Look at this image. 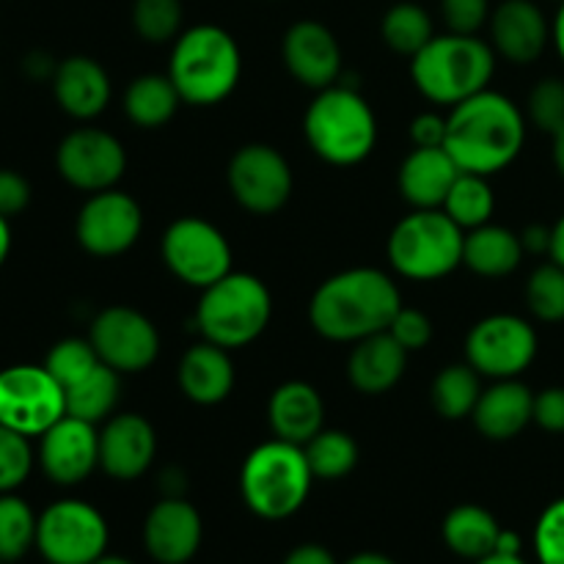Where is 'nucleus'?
Here are the masks:
<instances>
[{"label": "nucleus", "instance_id": "c9c22d12", "mask_svg": "<svg viewBox=\"0 0 564 564\" xmlns=\"http://www.w3.org/2000/svg\"><path fill=\"white\" fill-rule=\"evenodd\" d=\"M306 460L312 466L314 479H345L358 466V444L345 430H319L306 446Z\"/></svg>", "mask_w": 564, "mask_h": 564}, {"label": "nucleus", "instance_id": "f704fd0d", "mask_svg": "<svg viewBox=\"0 0 564 564\" xmlns=\"http://www.w3.org/2000/svg\"><path fill=\"white\" fill-rule=\"evenodd\" d=\"M39 516L22 496L0 494V562L17 564L36 549Z\"/></svg>", "mask_w": 564, "mask_h": 564}, {"label": "nucleus", "instance_id": "37998d69", "mask_svg": "<svg viewBox=\"0 0 564 564\" xmlns=\"http://www.w3.org/2000/svg\"><path fill=\"white\" fill-rule=\"evenodd\" d=\"M490 0H441L446 31L477 36L490 22Z\"/></svg>", "mask_w": 564, "mask_h": 564}, {"label": "nucleus", "instance_id": "9d476101", "mask_svg": "<svg viewBox=\"0 0 564 564\" xmlns=\"http://www.w3.org/2000/svg\"><path fill=\"white\" fill-rule=\"evenodd\" d=\"M66 416V391L47 367L39 364H14L0 369V424L39 438Z\"/></svg>", "mask_w": 564, "mask_h": 564}, {"label": "nucleus", "instance_id": "f257e3e1", "mask_svg": "<svg viewBox=\"0 0 564 564\" xmlns=\"http://www.w3.org/2000/svg\"><path fill=\"white\" fill-rule=\"evenodd\" d=\"M527 141V116L499 91L474 94L446 116L444 149L457 169L490 176L505 171L521 154Z\"/></svg>", "mask_w": 564, "mask_h": 564}, {"label": "nucleus", "instance_id": "a211bd4d", "mask_svg": "<svg viewBox=\"0 0 564 564\" xmlns=\"http://www.w3.org/2000/svg\"><path fill=\"white\" fill-rule=\"evenodd\" d=\"M204 523L185 496H163L143 521V549L158 564H187L198 554Z\"/></svg>", "mask_w": 564, "mask_h": 564}, {"label": "nucleus", "instance_id": "72a5a7b5", "mask_svg": "<svg viewBox=\"0 0 564 564\" xmlns=\"http://www.w3.org/2000/svg\"><path fill=\"white\" fill-rule=\"evenodd\" d=\"M441 209H444L463 231H471L477 229V226L490 224L496 209V198L494 187L488 185V176L460 171V176L455 180V185H452L449 196H446L444 207Z\"/></svg>", "mask_w": 564, "mask_h": 564}, {"label": "nucleus", "instance_id": "bf43d9fd", "mask_svg": "<svg viewBox=\"0 0 564 564\" xmlns=\"http://www.w3.org/2000/svg\"><path fill=\"white\" fill-rule=\"evenodd\" d=\"M474 564H527L521 554H501V551H494V554L482 556V560H477Z\"/></svg>", "mask_w": 564, "mask_h": 564}, {"label": "nucleus", "instance_id": "b1692460", "mask_svg": "<svg viewBox=\"0 0 564 564\" xmlns=\"http://www.w3.org/2000/svg\"><path fill=\"white\" fill-rule=\"evenodd\" d=\"M408 356L411 352L389 330H380V334H372L352 345L350 358H347V378H350L352 389L361 391V394H386L405 375Z\"/></svg>", "mask_w": 564, "mask_h": 564}, {"label": "nucleus", "instance_id": "603ef678", "mask_svg": "<svg viewBox=\"0 0 564 564\" xmlns=\"http://www.w3.org/2000/svg\"><path fill=\"white\" fill-rule=\"evenodd\" d=\"M551 262H556L560 268H564V215L551 226V251H549Z\"/></svg>", "mask_w": 564, "mask_h": 564}, {"label": "nucleus", "instance_id": "4c0bfd02", "mask_svg": "<svg viewBox=\"0 0 564 564\" xmlns=\"http://www.w3.org/2000/svg\"><path fill=\"white\" fill-rule=\"evenodd\" d=\"M102 364V358L97 356L94 345L88 339H77V336H69V339H61L50 347L47 358H44V367L47 372L64 386V391L69 386L80 383L88 372Z\"/></svg>", "mask_w": 564, "mask_h": 564}, {"label": "nucleus", "instance_id": "4be33fe9", "mask_svg": "<svg viewBox=\"0 0 564 564\" xmlns=\"http://www.w3.org/2000/svg\"><path fill=\"white\" fill-rule=\"evenodd\" d=\"M50 83L58 108L77 121L97 119L110 102V75L88 55H69L58 61Z\"/></svg>", "mask_w": 564, "mask_h": 564}, {"label": "nucleus", "instance_id": "e2e57ef3", "mask_svg": "<svg viewBox=\"0 0 564 564\" xmlns=\"http://www.w3.org/2000/svg\"><path fill=\"white\" fill-rule=\"evenodd\" d=\"M560 3H564V0H560Z\"/></svg>", "mask_w": 564, "mask_h": 564}, {"label": "nucleus", "instance_id": "4468645a", "mask_svg": "<svg viewBox=\"0 0 564 564\" xmlns=\"http://www.w3.org/2000/svg\"><path fill=\"white\" fill-rule=\"evenodd\" d=\"M55 169L61 180L83 193H102L116 187L127 171L121 141L97 127H77L55 149Z\"/></svg>", "mask_w": 564, "mask_h": 564}, {"label": "nucleus", "instance_id": "052dcab7", "mask_svg": "<svg viewBox=\"0 0 564 564\" xmlns=\"http://www.w3.org/2000/svg\"><path fill=\"white\" fill-rule=\"evenodd\" d=\"M554 165L560 171V176L564 180V130H560L554 135Z\"/></svg>", "mask_w": 564, "mask_h": 564}, {"label": "nucleus", "instance_id": "de8ad7c7", "mask_svg": "<svg viewBox=\"0 0 564 564\" xmlns=\"http://www.w3.org/2000/svg\"><path fill=\"white\" fill-rule=\"evenodd\" d=\"M411 141L416 149L444 147L446 141V116L438 113H419L411 121Z\"/></svg>", "mask_w": 564, "mask_h": 564}, {"label": "nucleus", "instance_id": "39448f33", "mask_svg": "<svg viewBox=\"0 0 564 564\" xmlns=\"http://www.w3.org/2000/svg\"><path fill=\"white\" fill-rule=\"evenodd\" d=\"M303 132L319 160L330 165H358L378 143V119L356 88L328 86L308 105Z\"/></svg>", "mask_w": 564, "mask_h": 564}, {"label": "nucleus", "instance_id": "864d4df0", "mask_svg": "<svg viewBox=\"0 0 564 564\" xmlns=\"http://www.w3.org/2000/svg\"><path fill=\"white\" fill-rule=\"evenodd\" d=\"M163 494L165 496H185V488H187V482H185V474L180 471V468H169V471L163 474Z\"/></svg>", "mask_w": 564, "mask_h": 564}, {"label": "nucleus", "instance_id": "ea45409f", "mask_svg": "<svg viewBox=\"0 0 564 564\" xmlns=\"http://www.w3.org/2000/svg\"><path fill=\"white\" fill-rule=\"evenodd\" d=\"M36 463L31 438L0 424V494H14L28 482Z\"/></svg>", "mask_w": 564, "mask_h": 564}, {"label": "nucleus", "instance_id": "473e14b6", "mask_svg": "<svg viewBox=\"0 0 564 564\" xmlns=\"http://www.w3.org/2000/svg\"><path fill=\"white\" fill-rule=\"evenodd\" d=\"M380 36H383L386 47L413 58L419 50H424L433 42L435 22L424 6L413 3V0H402V3H394L383 14Z\"/></svg>", "mask_w": 564, "mask_h": 564}, {"label": "nucleus", "instance_id": "bb28decb", "mask_svg": "<svg viewBox=\"0 0 564 564\" xmlns=\"http://www.w3.org/2000/svg\"><path fill=\"white\" fill-rule=\"evenodd\" d=\"M176 380H180L182 394L191 402L218 405L235 389V364H231L229 350L213 341H202L182 356Z\"/></svg>", "mask_w": 564, "mask_h": 564}, {"label": "nucleus", "instance_id": "423d86ee", "mask_svg": "<svg viewBox=\"0 0 564 564\" xmlns=\"http://www.w3.org/2000/svg\"><path fill=\"white\" fill-rule=\"evenodd\" d=\"M314 474L303 446L273 438L257 446L240 468V494L262 521L292 518L312 494Z\"/></svg>", "mask_w": 564, "mask_h": 564}, {"label": "nucleus", "instance_id": "f3484780", "mask_svg": "<svg viewBox=\"0 0 564 564\" xmlns=\"http://www.w3.org/2000/svg\"><path fill=\"white\" fill-rule=\"evenodd\" d=\"M36 460L44 477L61 488L80 485L99 468V430L97 424L77 416H61L50 430L39 435Z\"/></svg>", "mask_w": 564, "mask_h": 564}, {"label": "nucleus", "instance_id": "c03bdc74", "mask_svg": "<svg viewBox=\"0 0 564 564\" xmlns=\"http://www.w3.org/2000/svg\"><path fill=\"white\" fill-rule=\"evenodd\" d=\"M389 334L394 336L408 352H419L433 341V323H430L427 314L419 312V308L402 306L400 312H397V317L391 319Z\"/></svg>", "mask_w": 564, "mask_h": 564}, {"label": "nucleus", "instance_id": "c85d7f7f", "mask_svg": "<svg viewBox=\"0 0 564 564\" xmlns=\"http://www.w3.org/2000/svg\"><path fill=\"white\" fill-rule=\"evenodd\" d=\"M441 534H444V543L452 554L460 556V560L477 562L482 556L494 554L501 538V527L494 512L485 510V507L460 505L444 518Z\"/></svg>", "mask_w": 564, "mask_h": 564}, {"label": "nucleus", "instance_id": "6e6552de", "mask_svg": "<svg viewBox=\"0 0 564 564\" xmlns=\"http://www.w3.org/2000/svg\"><path fill=\"white\" fill-rule=\"evenodd\" d=\"M466 231L444 209H413L391 229L389 262L402 279L438 281L463 264Z\"/></svg>", "mask_w": 564, "mask_h": 564}, {"label": "nucleus", "instance_id": "20e7f679", "mask_svg": "<svg viewBox=\"0 0 564 564\" xmlns=\"http://www.w3.org/2000/svg\"><path fill=\"white\" fill-rule=\"evenodd\" d=\"M496 50L479 36L438 33L411 58V77L419 91L435 105H460L485 91L494 80Z\"/></svg>", "mask_w": 564, "mask_h": 564}, {"label": "nucleus", "instance_id": "1a4fd4ad", "mask_svg": "<svg viewBox=\"0 0 564 564\" xmlns=\"http://www.w3.org/2000/svg\"><path fill=\"white\" fill-rule=\"evenodd\" d=\"M102 512L80 499H58L39 512L36 551L47 564H91L108 554Z\"/></svg>", "mask_w": 564, "mask_h": 564}, {"label": "nucleus", "instance_id": "13d9d810", "mask_svg": "<svg viewBox=\"0 0 564 564\" xmlns=\"http://www.w3.org/2000/svg\"><path fill=\"white\" fill-rule=\"evenodd\" d=\"M9 253H11V226H9V218L0 215V268L6 264Z\"/></svg>", "mask_w": 564, "mask_h": 564}, {"label": "nucleus", "instance_id": "6e6d98bb", "mask_svg": "<svg viewBox=\"0 0 564 564\" xmlns=\"http://www.w3.org/2000/svg\"><path fill=\"white\" fill-rule=\"evenodd\" d=\"M523 543L521 538H518V532H510V529H501V538H499V545H496V551H501V554H521Z\"/></svg>", "mask_w": 564, "mask_h": 564}, {"label": "nucleus", "instance_id": "aec40b11", "mask_svg": "<svg viewBox=\"0 0 564 564\" xmlns=\"http://www.w3.org/2000/svg\"><path fill=\"white\" fill-rule=\"evenodd\" d=\"M158 435L141 413H116L99 430V468L110 479L132 482L152 468Z\"/></svg>", "mask_w": 564, "mask_h": 564}, {"label": "nucleus", "instance_id": "6ab92c4d", "mask_svg": "<svg viewBox=\"0 0 564 564\" xmlns=\"http://www.w3.org/2000/svg\"><path fill=\"white\" fill-rule=\"evenodd\" d=\"M281 55L301 86L312 91L336 86V77L341 72V47L336 42L334 31L317 20H297L286 28Z\"/></svg>", "mask_w": 564, "mask_h": 564}, {"label": "nucleus", "instance_id": "393cba45", "mask_svg": "<svg viewBox=\"0 0 564 564\" xmlns=\"http://www.w3.org/2000/svg\"><path fill=\"white\" fill-rule=\"evenodd\" d=\"M457 176L460 169L444 147L413 149L402 160L397 185L413 209H441Z\"/></svg>", "mask_w": 564, "mask_h": 564}, {"label": "nucleus", "instance_id": "f03ea898", "mask_svg": "<svg viewBox=\"0 0 564 564\" xmlns=\"http://www.w3.org/2000/svg\"><path fill=\"white\" fill-rule=\"evenodd\" d=\"M402 308V297L391 275L375 268H352L330 275L308 303L312 328L330 341H361L389 330Z\"/></svg>", "mask_w": 564, "mask_h": 564}, {"label": "nucleus", "instance_id": "e433bc0d", "mask_svg": "<svg viewBox=\"0 0 564 564\" xmlns=\"http://www.w3.org/2000/svg\"><path fill=\"white\" fill-rule=\"evenodd\" d=\"M185 6L182 0H135L132 28L149 44H165L182 33Z\"/></svg>", "mask_w": 564, "mask_h": 564}, {"label": "nucleus", "instance_id": "5fc2aeb1", "mask_svg": "<svg viewBox=\"0 0 564 564\" xmlns=\"http://www.w3.org/2000/svg\"><path fill=\"white\" fill-rule=\"evenodd\" d=\"M551 42H554L556 53L564 61V3H560V11H556L554 22H551Z\"/></svg>", "mask_w": 564, "mask_h": 564}, {"label": "nucleus", "instance_id": "a19ab883", "mask_svg": "<svg viewBox=\"0 0 564 564\" xmlns=\"http://www.w3.org/2000/svg\"><path fill=\"white\" fill-rule=\"evenodd\" d=\"M529 121L538 127L540 132H556L564 130V80L562 77H543L538 86L529 91L527 102Z\"/></svg>", "mask_w": 564, "mask_h": 564}, {"label": "nucleus", "instance_id": "ddd939ff", "mask_svg": "<svg viewBox=\"0 0 564 564\" xmlns=\"http://www.w3.org/2000/svg\"><path fill=\"white\" fill-rule=\"evenodd\" d=\"M229 191L235 202L251 215H273L290 202L292 169L279 149L268 143H248L229 160Z\"/></svg>", "mask_w": 564, "mask_h": 564}, {"label": "nucleus", "instance_id": "2eb2a0df", "mask_svg": "<svg viewBox=\"0 0 564 564\" xmlns=\"http://www.w3.org/2000/svg\"><path fill=\"white\" fill-rule=\"evenodd\" d=\"M88 341L119 375H138L160 356V334L147 314L130 306H110L94 317Z\"/></svg>", "mask_w": 564, "mask_h": 564}, {"label": "nucleus", "instance_id": "0e129e2a", "mask_svg": "<svg viewBox=\"0 0 564 564\" xmlns=\"http://www.w3.org/2000/svg\"><path fill=\"white\" fill-rule=\"evenodd\" d=\"M0 564H3V562H0Z\"/></svg>", "mask_w": 564, "mask_h": 564}, {"label": "nucleus", "instance_id": "dca6fc26", "mask_svg": "<svg viewBox=\"0 0 564 564\" xmlns=\"http://www.w3.org/2000/svg\"><path fill=\"white\" fill-rule=\"evenodd\" d=\"M143 231V213L127 193L110 191L91 193L75 220V237L83 251L91 257H121L138 242Z\"/></svg>", "mask_w": 564, "mask_h": 564}, {"label": "nucleus", "instance_id": "cd10ccee", "mask_svg": "<svg viewBox=\"0 0 564 564\" xmlns=\"http://www.w3.org/2000/svg\"><path fill=\"white\" fill-rule=\"evenodd\" d=\"M523 253L527 251H523L521 235L494 224L466 231V242H463V264L485 279H505L516 273Z\"/></svg>", "mask_w": 564, "mask_h": 564}, {"label": "nucleus", "instance_id": "680f3d73", "mask_svg": "<svg viewBox=\"0 0 564 564\" xmlns=\"http://www.w3.org/2000/svg\"><path fill=\"white\" fill-rule=\"evenodd\" d=\"M91 564H135V562L124 560V556H119V554H102L97 562H91Z\"/></svg>", "mask_w": 564, "mask_h": 564}, {"label": "nucleus", "instance_id": "c756f323", "mask_svg": "<svg viewBox=\"0 0 564 564\" xmlns=\"http://www.w3.org/2000/svg\"><path fill=\"white\" fill-rule=\"evenodd\" d=\"M180 105L182 97L169 75H141L124 91L127 119L141 130H158L169 124Z\"/></svg>", "mask_w": 564, "mask_h": 564}, {"label": "nucleus", "instance_id": "58836bf2", "mask_svg": "<svg viewBox=\"0 0 564 564\" xmlns=\"http://www.w3.org/2000/svg\"><path fill=\"white\" fill-rule=\"evenodd\" d=\"M529 312L543 323L564 319V268L556 262L540 264L527 281Z\"/></svg>", "mask_w": 564, "mask_h": 564}, {"label": "nucleus", "instance_id": "0eeeda50", "mask_svg": "<svg viewBox=\"0 0 564 564\" xmlns=\"http://www.w3.org/2000/svg\"><path fill=\"white\" fill-rule=\"evenodd\" d=\"M270 314H273V297L264 281L231 270L229 275L202 290L196 325L204 341H213L224 350H237L264 334Z\"/></svg>", "mask_w": 564, "mask_h": 564}, {"label": "nucleus", "instance_id": "f8f14e48", "mask_svg": "<svg viewBox=\"0 0 564 564\" xmlns=\"http://www.w3.org/2000/svg\"><path fill=\"white\" fill-rule=\"evenodd\" d=\"M538 356V330L518 314H490L466 339V361L482 378L510 380L527 372Z\"/></svg>", "mask_w": 564, "mask_h": 564}, {"label": "nucleus", "instance_id": "09e8293b", "mask_svg": "<svg viewBox=\"0 0 564 564\" xmlns=\"http://www.w3.org/2000/svg\"><path fill=\"white\" fill-rule=\"evenodd\" d=\"M281 564H339V562H336V556L330 554L325 545L303 543L297 545V549H292Z\"/></svg>", "mask_w": 564, "mask_h": 564}, {"label": "nucleus", "instance_id": "7ed1b4c3", "mask_svg": "<svg viewBox=\"0 0 564 564\" xmlns=\"http://www.w3.org/2000/svg\"><path fill=\"white\" fill-rule=\"evenodd\" d=\"M242 75V53L235 36L220 25H193L176 36L169 61L182 102L209 108L220 105L237 88Z\"/></svg>", "mask_w": 564, "mask_h": 564}, {"label": "nucleus", "instance_id": "3c124183", "mask_svg": "<svg viewBox=\"0 0 564 564\" xmlns=\"http://www.w3.org/2000/svg\"><path fill=\"white\" fill-rule=\"evenodd\" d=\"M521 242H523V251L527 253H549L551 251V229L549 226H527L521 231Z\"/></svg>", "mask_w": 564, "mask_h": 564}, {"label": "nucleus", "instance_id": "2f4dec72", "mask_svg": "<svg viewBox=\"0 0 564 564\" xmlns=\"http://www.w3.org/2000/svg\"><path fill=\"white\" fill-rule=\"evenodd\" d=\"M121 380L116 369L108 364H99L94 372H88L80 383L66 389V413L86 422H105L119 405Z\"/></svg>", "mask_w": 564, "mask_h": 564}, {"label": "nucleus", "instance_id": "8fccbe9b", "mask_svg": "<svg viewBox=\"0 0 564 564\" xmlns=\"http://www.w3.org/2000/svg\"><path fill=\"white\" fill-rule=\"evenodd\" d=\"M22 66H25V72L33 77V80H53L55 69H58V64H55L47 53H42V50L28 53L25 61H22Z\"/></svg>", "mask_w": 564, "mask_h": 564}, {"label": "nucleus", "instance_id": "7c9ffc66", "mask_svg": "<svg viewBox=\"0 0 564 564\" xmlns=\"http://www.w3.org/2000/svg\"><path fill=\"white\" fill-rule=\"evenodd\" d=\"M482 391V375L471 364H449L435 375L430 400L441 416L449 422H460V419H471Z\"/></svg>", "mask_w": 564, "mask_h": 564}, {"label": "nucleus", "instance_id": "9b49d317", "mask_svg": "<svg viewBox=\"0 0 564 564\" xmlns=\"http://www.w3.org/2000/svg\"><path fill=\"white\" fill-rule=\"evenodd\" d=\"M160 253L171 273L187 286L207 290L231 273V246L224 231L204 218H180L165 229Z\"/></svg>", "mask_w": 564, "mask_h": 564}, {"label": "nucleus", "instance_id": "49530a36", "mask_svg": "<svg viewBox=\"0 0 564 564\" xmlns=\"http://www.w3.org/2000/svg\"><path fill=\"white\" fill-rule=\"evenodd\" d=\"M534 424L545 433H564V386H551L534 394Z\"/></svg>", "mask_w": 564, "mask_h": 564}, {"label": "nucleus", "instance_id": "4d7b16f0", "mask_svg": "<svg viewBox=\"0 0 564 564\" xmlns=\"http://www.w3.org/2000/svg\"><path fill=\"white\" fill-rule=\"evenodd\" d=\"M345 564H397L391 556L380 554V551H361V554H352Z\"/></svg>", "mask_w": 564, "mask_h": 564}, {"label": "nucleus", "instance_id": "79ce46f5", "mask_svg": "<svg viewBox=\"0 0 564 564\" xmlns=\"http://www.w3.org/2000/svg\"><path fill=\"white\" fill-rule=\"evenodd\" d=\"M534 554L540 564H564V499L551 501L538 518Z\"/></svg>", "mask_w": 564, "mask_h": 564}, {"label": "nucleus", "instance_id": "412c9836", "mask_svg": "<svg viewBox=\"0 0 564 564\" xmlns=\"http://www.w3.org/2000/svg\"><path fill=\"white\" fill-rule=\"evenodd\" d=\"M488 25L496 55L518 66L534 64L551 42V22L534 0H501Z\"/></svg>", "mask_w": 564, "mask_h": 564}, {"label": "nucleus", "instance_id": "a878e982", "mask_svg": "<svg viewBox=\"0 0 564 564\" xmlns=\"http://www.w3.org/2000/svg\"><path fill=\"white\" fill-rule=\"evenodd\" d=\"M268 419L275 438L306 446L325 427L323 397L306 380L281 383L270 397Z\"/></svg>", "mask_w": 564, "mask_h": 564}, {"label": "nucleus", "instance_id": "5701e85b", "mask_svg": "<svg viewBox=\"0 0 564 564\" xmlns=\"http://www.w3.org/2000/svg\"><path fill=\"white\" fill-rule=\"evenodd\" d=\"M474 427L488 441H510L534 422V394L518 378L496 380L471 413Z\"/></svg>", "mask_w": 564, "mask_h": 564}, {"label": "nucleus", "instance_id": "a18cd8bd", "mask_svg": "<svg viewBox=\"0 0 564 564\" xmlns=\"http://www.w3.org/2000/svg\"><path fill=\"white\" fill-rule=\"evenodd\" d=\"M31 182L14 169H0V215L3 218H17L31 204Z\"/></svg>", "mask_w": 564, "mask_h": 564}]
</instances>
